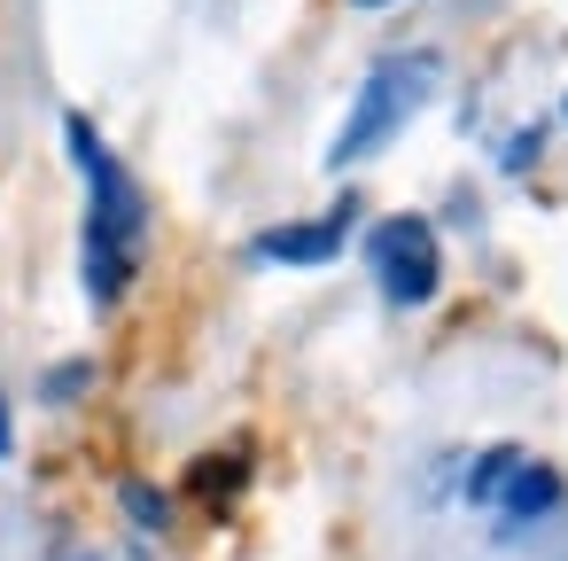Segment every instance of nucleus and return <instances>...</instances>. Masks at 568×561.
I'll use <instances>...</instances> for the list:
<instances>
[{
	"instance_id": "1",
	"label": "nucleus",
	"mask_w": 568,
	"mask_h": 561,
	"mask_svg": "<svg viewBox=\"0 0 568 561\" xmlns=\"http://www.w3.org/2000/svg\"><path fill=\"white\" fill-rule=\"evenodd\" d=\"M63 149L87 180V227H79V281H87V304L110 312L125 304V289L141 281V258H149V196L141 180L118 164V149L94 133V118H63Z\"/></svg>"
},
{
	"instance_id": "2",
	"label": "nucleus",
	"mask_w": 568,
	"mask_h": 561,
	"mask_svg": "<svg viewBox=\"0 0 568 561\" xmlns=\"http://www.w3.org/2000/svg\"><path fill=\"white\" fill-rule=\"evenodd\" d=\"M436 79H444V63H436L428 48H413V56H382V63L366 71V87H358V102H351V118H343L335 149H327V164L351 172V164H366L374 149H389V141L420 118V102L436 94Z\"/></svg>"
},
{
	"instance_id": "3",
	"label": "nucleus",
	"mask_w": 568,
	"mask_h": 561,
	"mask_svg": "<svg viewBox=\"0 0 568 561\" xmlns=\"http://www.w3.org/2000/svg\"><path fill=\"white\" fill-rule=\"evenodd\" d=\"M366 266H374V281H382V297L389 304H428L436 297V281H444V250H436V227L428 219H382L374 227V242H366Z\"/></svg>"
},
{
	"instance_id": "4",
	"label": "nucleus",
	"mask_w": 568,
	"mask_h": 561,
	"mask_svg": "<svg viewBox=\"0 0 568 561\" xmlns=\"http://www.w3.org/2000/svg\"><path fill=\"white\" fill-rule=\"evenodd\" d=\"M467 499H475V507H490L506 530H521V522H545V514L560 507V475H552L545 460H529V452L498 444V452H483V468L467 475Z\"/></svg>"
},
{
	"instance_id": "5",
	"label": "nucleus",
	"mask_w": 568,
	"mask_h": 561,
	"mask_svg": "<svg viewBox=\"0 0 568 561\" xmlns=\"http://www.w3.org/2000/svg\"><path fill=\"white\" fill-rule=\"evenodd\" d=\"M343 242H351V203L320 211V219H296V227H265L250 242V258H265V266H327V258H343Z\"/></svg>"
},
{
	"instance_id": "6",
	"label": "nucleus",
	"mask_w": 568,
	"mask_h": 561,
	"mask_svg": "<svg viewBox=\"0 0 568 561\" xmlns=\"http://www.w3.org/2000/svg\"><path fill=\"white\" fill-rule=\"evenodd\" d=\"M17 452V421H9V398H0V460Z\"/></svg>"
},
{
	"instance_id": "7",
	"label": "nucleus",
	"mask_w": 568,
	"mask_h": 561,
	"mask_svg": "<svg viewBox=\"0 0 568 561\" xmlns=\"http://www.w3.org/2000/svg\"><path fill=\"white\" fill-rule=\"evenodd\" d=\"M351 9H389V0H351Z\"/></svg>"
}]
</instances>
